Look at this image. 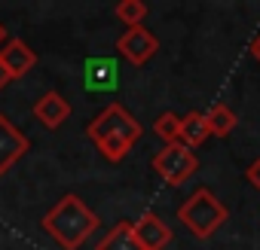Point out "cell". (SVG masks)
<instances>
[{
	"label": "cell",
	"mask_w": 260,
	"mask_h": 250,
	"mask_svg": "<svg viewBox=\"0 0 260 250\" xmlns=\"http://www.w3.org/2000/svg\"><path fill=\"white\" fill-rule=\"evenodd\" d=\"M205 122H208V135H214V138H226V135H233V129H236V113L226 107V104H214L208 113H205Z\"/></svg>",
	"instance_id": "obj_12"
},
{
	"label": "cell",
	"mask_w": 260,
	"mask_h": 250,
	"mask_svg": "<svg viewBox=\"0 0 260 250\" xmlns=\"http://www.w3.org/2000/svg\"><path fill=\"white\" fill-rule=\"evenodd\" d=\"M116 52H119L128 64L141 67V64H147V61L159 52V40H156L144 25H138V28H128V31L116 40Z\"/></svg>",
	"instance_id": "obj_5"
},
{
	"label": "cell",
	"mask_w": 260,
	"mask_h": 250,
	"mask_svg": "<svg viewBox=\"0 0 260 250\" xmlns=\"http://www.w3.org/2000/svg\"><path fill=\"white\" fill-rule=\"evenodd\" d=\"M113 16L122 25H128V28H138L147 19V4H144V0H119L116 10H113Z\"/></svg>",
	"instance_id": "obj_13"
},
{
	"label": "cell",
	"mask_w": 260,
	"mask_h": 250,
	"mask_svg": "<svg viewBox=\"0 0 260 250\" xmlns=\"http://www.w3.org/2000/svg\"><path fill=\"white\" fill-rule=\"evenodd\" d=\"M251 55H254V58L260 61V34H257V37L251 40Z\"/></svg>",
	"instance_id": "obj_17"
},
{
	"label": "cell",
	"mask_w": 260,
	"mask_h": 250,
	"mask_svg": "<svg viewBox=\"0 0 260 250\" xmlns=\"http://www.w3.org/2000/svg\"><path fill=\"white\" fill-rule=\"evenodd\" d=\"M95 250H144L141 244H138V238H135V232H132V223H116L98 244H95Z\"/></svg>",
	"instance_id": "obj_11"
},
{
	"label": "cell",
	"mask_w": 260,
	"mask_h": 250,
	"mask_svg": "<svg viewBox=\"0 0 260 250\" xmlns=\"http://www.w3.org/2000/svg\"><path fill=\"white\" fill-rule=\"evenodd\" d=\"M89 141L98 147V153L107 162H122L141 138V122L128 113L122 104H107L89 125H86Z\"/></svg>",
	"instance_id": "obj_2"
},
{
	"label": "cell",
	"mask_w": 260,
	"mask_h": 250,
	"mask_svg": "<svg viewBox=\"0 0 260 250\" xmlns=\"http://www.w3.org/2000/svg\"><path fill=\"white\" fill-rule=\"evenodd\" d=\"M68 116H71V104H68V98L61 92H43L34 101V119L49 132L61 129V125L68 122Z\"/></svg>",
	"instance_id": "obj_8"
},
{
	"label": "cell",
	"mask_w": 260,
	"mask_h": 250,
	"mask_svg": "<svg viewBox=\"0 0 260 250\" xmlns=\"http://www.w3.org/2000/svg\"><path fill=\"white\" fill-rule=\"evenodd\" d=\"M245 180H248L254 189H260V159H254V162L245 168Z\"/></svg>",
	"instance_id": "obj_16"
},
{
	"label": "cell",
	"mask_w": 260,
	"mask_h": 250,
	"mask_svg": "<svg viewBox=\"0 0 260 250\" xmlns=\"http://www.w3.org/2000/svg\"><path fill=\"white\" fill-rule=\"evenodd\" d=\"M132 232L138 238V244L144 250H166L172 244V229L166 226V220H159L156 214H141L135 223H132Z\"/></svg>",
	"instance_id": "obj_9"
},
{
	"label": "cell",
	"mask_w": 260,
	"mask_h": 250,
	"mask_svg": "<svg viewBox=\"0 0 260 250\" xmlns=\"http://www.w3.org/2000/svg\"><path fill=\"white\" fill-rule=\"evenodd\" d=\"M0 64H4V70H7L10 79H22L25 73L34 70L37 52H34L22 37H13V40H7L4 46H0Z\"/></svg>",
	"instance_id": "obj_7"
},
{
	"label": "cell",
	"mask_w": 260,
	"mask_h": 250,
	"mask_svg": "<svg viewBox=\"0 0 260 250\" xmlns=\"http://www.w3.org/2000/svg\"><path fill=\"white\" fill-rule=\"evenodd\" d=\"M153 171L169 183V186H184L196 171H199V159L193 150H187L181 141L175 144H166L156 156H153Z\"/></svg>",
	"instance_id": "obj_4"
},
{
	"label": "cell",
	"mask_w": 260,
	"mask_h": 250,
	"mask_svg": "<svg viewBox=\"0 0 260 250\" xmlns=\"http://www.w3.org/2000/svg\"><path fill=\"white\" fill-rule=\"evenodd\" d=\"M230 211L226 204L208 189V186H199L181 207H178V220L196 235V238H211L223 223H226Z\"/></svg>",
	"instance_id": "obj_3"
},
{
	"label": "cell",
	"mask_w": 260,
	"mask_h": 250,
	"mask_svg": "<svg viewBox=\"0 0 260 250\" xmlns=\"http://www.w3.org/2000/svg\"><path fill=\"white\" fill-rule=\"evenodd\" d=\"M107 73L113 76V64H107V61H89L86 64V82L92 89H104L107 86Z\"/></svg>",
	"instance_id": "obj_15"
},
{
	"label": "cell",
	"mask_w": 260,
	"mask_h": 250,
	"mask_svg": "<svg viewBox=\"0 0 260 250\" xmlns=\"http://www.w3.org/2000/svg\"><path fill=\"white\" fill-rule=\"evenodd\" d=\"M28 150H31V141L25 138V132L7 113H0V177H4Z\"/></svg>",
	"instance_id": "obj_6"
},
{
	"label": "cell",
	"mask_w": 260,
	"mask_h": 250,
	"mask_svg": "<svg viewBox=\"0 0 260 250\" xmlns=\"http://www.w3.org/2000/svg\"><path fill=\"white\" fill-rule=\"evenodd\" d=\"M211 135H208V122H205V113H187V116H181V144L187 147V150H193V147H202L205 141H208Z\"/></svg>",
	"instance_id": "obj_10"
},
{
	"label": "cell",
	"mask_w": 260,
	"mask_h": 250,
	"mask_svg": "<svg viewBox=\"0 0 260 250\" xmlns=\"http://www.w3.org/2000/svg\"><path fill=\"white\" fill-rule=\"evenodd\" d=\"M153 132L166 141V144H175L181 138V116L178 113H162L156 122H153Z\"/></svg>",
	"instance_id": "obj_14"
},
{
	"label": "cell",
	"mask_w": 260,
	"mask_h": 250,
	"mask_svg": "<svg viewBox=\"0 0 260 250\" xmlns=\"http://www.w3.org/2000/svg\"><path fill=\"white\" fill-rule=\"evenodd\" d=\"M10 82V76H7V70H4V64H0V89H4Z\"/></svg>",
	"instance_id": "obj_18"
},
{
	"label": "cell",
	"mask_w": 260,
	"mask_h": 250,
	"mask_svg": "<svg viewBox=\"0 0 260 250\" xmlns=\"http://www.w3.org/2000/svg\"><path fill=\"white\" fill-rule=\"evenodd\" d=\"M98 223H101L98 214H95L80 195H74V192L61 195V201L52 204V207L43 214V220H40L43 232H46L58 247H64V250H80V247L95 235Z\"/></svg>",
	"instance_id": "obj_1"
},
{
	"label": "cell",
	"mask_w": 260,
	"mask_h": 250,
	"mask_svg": "<svg viewBox=\"0 0 260 250\" xmlns=\"http://www.w3.org/2000/svg\"><path fill=\"white\" fill-rule=\"evenodd\" d=\"M7 40H10V37H7V28H4V22H0V46H4Z\"/></svg>",
	"instance_id": "obj_19"
}]
</instances>
